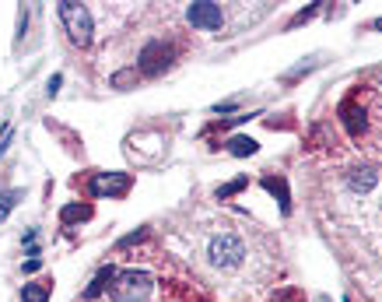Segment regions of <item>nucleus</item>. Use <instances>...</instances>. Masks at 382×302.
<instances>
[{
  "label": "nucleus",
  "mask_w": 382,
  "mask_h": 302,
  "mask_svg": "<svg viewBox=\"0 0 382 302\" xmlns=\"http://www.w3.org/2000/svg\"><path fill=\"white\" fill-rule=\"evenodd\" d=\"M207 260H211V267H218V270H235V267L246 260V242H242L235 232H221V235L211 239Z\"/></svg>",
  "instance_id": "f257e3e1"
},
{
  "label": "nucleus",
  "mask_w": 382,
  "mask_h": 302,
  "mask_svg": "<svg viewBox=\"0 0 382 302\" xmlns=\"http://www.w3.org/2000/svg\"><path fill=\"white\" fill-rule=\"evenodd\" d=\"M148 291H151V274H144V270H116V277L109 284V295L116 302H141Z\"/></svg>",
  "instance_id": "f03ea898"
},
{
  "label": "nucleus",
  "mask_w": 382,
  "mask_h": 302,
  "mask_svg": "<svg viewBox=\"0 0 382 302\" xmlns=\"http://www.w3.org/2000/svg\"><path fill=\"white\" fill-rule=\"evenodd\" d=\"M60 18H64V25H67V32H71V39L78 43V46H88L92 43V15H88V8H81V4H60Z\"/></svg>",
  "instance_id": "7ed1b4c3"
},
{
  "label": "nucleus",
  "mask_w": 382,
  "mask_h": 302,
  "mask_svg": "<svg viewBox=\"0 0 382 302\" xmlns=\"http://www.w3.org/2000/svg\"><path fill=\"white\" fill-rule=\"evenodd\" d=\"M137 67H141V74L158 78L162 71L172 67V46H165V43H148V46L141 50V57H137Z\"/></svg>",
  "instance_id": "20e7f679"
},
{
  "label": "nucleus",
  "mask_w": 382,
  "mask_h": 302,
  "mask_svg": "<svg viewBox=\"0 0 382 302\" xmlns=\"http://www.w3.org/2000/svg\"><path fill=\"white\" fill-rule=\"evenodd\" d=\"M130 172H99L92 183H88V190H92V197H123L127 190H130Z\"/></svg>",
  "instance_id": "39448f33"
},
{
  "label": "nucleus",
  "mask_w": 382,
  "mask_h": 302,
  "mask_svg": "<svg viewBox=\"0 0 382 302\" xmlns=\"http://www.w3.org/2000/svg\"><path fill=\"white\" fill-rule=\"evenodd\" d=\"M186 18H190V25L193 29H204V32H214V29H221L225 25V15H221V8L218 4H190V11H186Z\"/></svg>",
  "instance_id": "423d86ee"
},
{
  "label": "nucleus",
  "mask_w": 382,
  "mask_h": 302,
  "mask_svg": "<svg viewBox=\"0 0 382 302\" xmlns=\"http://www.w3.org/2000/svg\"><path fill=\"white\" fill-rule=\"evenodd\" d=\"M263 190L277 197V204H281V211H284V214L291 211V200H288V183H284V179H277V176H267V179H263Z\"/></svg>",
  "instance_id": "0eeeda50"
},
{
  "label": "nucleus",
  "mask_w": 382,
  "mask_h": 302,
  "mask_svg": "<svg viewBox=\"0 0 382 302\" xmlns=\"http://www.w3.org/2000/svg\"><path fill=\"white\" fill-rule=\"evenodd\" d=\"M92 218V207L88 204H67L64 211H60V221L64 225H81V221H88Z\"/></svg>",
  "instance_id": "6e6552de"
},
{
  "label": "nucleus",
  "mask_w": 382,
  "mask_h": 302,
  "mask_svg": "<svg viewBox=\"0 0 382 302\" xmlns=\"http://www.w3.org/2000/svg\"><path fill=\"white\" fill-rule=\"evenodd\" d=\"M113 277H116V267H102L99 274H95V281H92V288L85 291V298H95V295H102L109 284H113Z\"/></svg>",
  "instance_id": "1a4fd4ad"
},
{
  "label": "nucleus",
  "mask_w": 382,
  "mask_h": 302,
  "mask_svg": "<svg viewBox=\"0 0 382 302\" xmlns=\"http://www.w3.org/2000/svg\"><path fill=\"white\" fill-rule=\"evenodd\" d=\"M22 302H50V281H32L22 288Z\"/></svg>",
  "instance_id": "9d476101"
},
{
  "label": "nucleus",
  "mask_w": 382,
  "mask_h": 302,
  "mask_svg": "<svg viewBox=\"0 0 382 302\" xmlns=\"http://www.w3.org/2000/svg\"><path fill=\"white\" fill-rule=\"evenodd\" d=\"M256 151H260V144L253 137H232L228 141V155H235V158H246V155H256Z\"/></svg>",
  "instance_id": "9b49d317"
},
{
  "label": "nucleus",
  "mask_w": 382,
  "mask_h": 302,
  "mask_svg": "<svg viewBox=\"0 0 382 302\" xmlns=\"http://www.w3.org/2000/svg\"><path fill=\"white\" fill-rule=\"evenodd\" d=\"M347 183H351L354 190H361V193H365V190H372V186H375V172H372V169H354V172L347 176Z\"/></svg>",
  "instance_id": "f8f14e48"
},
{
  "label": "nucleus",
  "mask_w": 382,
  "mask_h": 302,
  "mask_svg": "<svg viewBox=\"0 0 382 302\" xmlns=\"http://www.w3.org/2000/svg\"><path fill=\"white\" fill-rule=\"evenodd\" d=\"M134 85H137V67H127V71H116V74H113V88L127 92V88H134Z\"/></svg>",
  "instance_id": "ddd939ff"
},
{
  "label": "nucleus",
  "mask_w": 382,
  "mask_h": 302,
  "mask_svg": "<svg viewBox=\"0 0 382 302\" xmlns=\"http://www.w3.org/2000/svg\"><path fill=\"white\" fill-rule=\"evenodd\" d=\"M18 200H22V190H4V193H0V221L11 214V207H15Z\"/></svg>",
  "instance_id": "4468645a"
},
{
  "label": "nucleus",
  "mask_w": 382,
  "mask_h": 302,
  "mask_svg": "<svg viewBox=\"0 0 382 302\" xmlns=\"http://www.w3.org/2000/svg\"><path fill=\"white\" fill-rule=\"evenodd\" d=\"M242 186H246V179H235V183H228V186H221V190H218V197L225 200V197H232V193H239Z\"/></svg>",
  "instance_id": "2eb2a0df"
},
{
  "label": "nucleus",
  "mask_w": 382,
  "mask_h": 302,
  "mask_svg": "<svg viewBox=\"0 0 382 302\" xmlns=\"http://www.w3.org/2000/svg\"><path fill=\"white\" fill-rule=\"evenodd\" d=\"M316 11H319V8H305V11H298V15H295V22H291V25H302V22H309V18H312V15H316Z\"/></svg>",
  "instance_id": "dca6fc26"
},
{
  "label": "nucleus",
  "mask_w": 382,
  "mask_h": 302,
  "mask_svg": "<svg viewBox=\"0 0 382 302\" xmlns=\"http://www.w3.org/2000/svg\"><path fill=\"white\" fill-rule=\"evenodd\" d=\"M60 85H64V78H60V74H53V78H50V95H57V92H60Z\"/></svg>",
  "instance_id": "f3484780"
},
{
  "label": "nucleus",
  "mask_w": 382,
  "mask_h": 302,
  "mask_svg": "<svg viewBox=\"0 0 382 302\" xmlns=\"http://www.w3.org/2000/svg\"><path fill=\"white\" fill-rule=\"evenodd\" d=\"M141 239H144V232H141V228H137V232H130V235H127V239H123V246H134V242H141Z\"/></svg>",
  "instance_id": "a211bd4d"
},
{
  "label": "nucleus",
  "mask_w": 382,
  "mask_h": 302,
  "mask_svg": "<svg viewBox=\"0 0 382 302\" xmlns=\"http://www.w3.org/2000/svg\"><path fill=\"white\" fill-rule=\"evenodd\" d=\"M39 267H43V260H39V256H32V260H29V263H25V270H29V274H36V270H39Z\"/></svg>",
  "instance_id": "6ab92c4d"
},
{
  "label": "nucleus",
  "mask_w": 382,
  "mask_h": 302,
  "mask_svg": "<svg viewBox=\"0 0 382 302\" xmlns=\"http://www.w3.org/2000/svg\"><path fill=\"white\" fill-rule=\"evenodd\" d=\"M232 109H235V102H218L214 106V113H232Z\"/></svg>",
  "instance_id": "aec40b11"
},
{
  "label": "nucleus",
  "mask_w": 382,
  "mask_h": 302,
  "mask_svg": "<svg viewBox=\"0 0 382 302\" xmlns=\"http://www.w3.org/2000/svg\"><path fill=\"white\" fill-rule=\"evenodd\" d=\"M372 29H382V18H379V22H375V25H372Z\"/></svg>",
  "instance_id": "412c9836"
}]
</instances>
